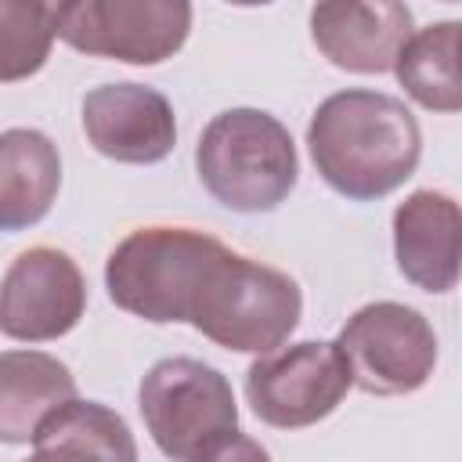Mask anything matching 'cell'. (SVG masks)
Returning <instances> with one entry per match:
<instances>
[{"label": "cell", "mask_w": 462, "mask_h": 462, "mask_svg": "<svg viewBox=\"0 0 462 462\" xmlns=\"http://www.w3.org/2000/svg\"><path fill=\"white\" fill-rule=\"evenodd\" d=\"M83 134L112 162L152 166L173 152L177 116L155 87L101 83L83 97Z\"/></svg>", "instance_id": "30bf717a"}, {"label": "cell", "mask_w": 462, "mask_h": 462, "mask_svg": "<svg viewBox=\"0 0 462 462\" xmlns=\"http://www.w3.org/2000/svg\"><path fill=\"white\" fill-rule=\"evenodd\" d=\"M300 314L303 292L292 274L224 245L191 300L188 325L224 350L271 354L292 336Z\"/></svg>", "instance_id": "7a4b0ae2"}, {"label": "cell", "mask_w": 462, "mask_h": 462, "mask_svg": "<svg viewBox=\"0 0 462 462\" xmlns=\"http://www.w3.org/2000/svg\"><path fill=\"white\" fill-rule=\"evenodd\" d=\"M350 386L354 383L336 343L321 339H303L260 354L245 372L249 408L274 430H303L328 419Z\"/></svg>", "instance_id": "ba28073f"}, {"label": "cell", "mask_w": 462, "mask_h": 462, "mask_svg": "<svg viewBox=\"0 0 462 462\" xmlns=\"http://www.w3.org/2000/svg\"><path fill=\"white\" fill-rule=\"evenodd\" d=\"M61 188L58 144L32 130L11 126L0 134V231H25L40 224Z\"/></svg>", "instance_id": "4fadbf2b"}, {"label": "cell", "mask_w": 462, "mask_h": 462, "mask_svg": "<svg viewBox=\"0 0 462 462\" xmlns=\"http://www.w3.org/2000/svg\"><path fill=\"white\" fill-rule=\"evenodd\" d=\"M202 188L227 209H278L300 177L292 134L263 108H227L213 116L195 148Z\"/></svg>", "instance_id": "3957f363"}, {"label": "cell", "mask_w": 462, "mask_h": 462, "mask_svg": "<svg viewBox=\"0 0 462 462\" xmlns=\"http://www.w3.org/2000/svg\"><path fill=\"white\" fill-rule=\"evenodd\" d=\"M76 397V375L43 350H0V444H32L40 422Z\"/></svg>", "instance_id": "5bb4252c"}, {"label": "cell", "mask_w": 462, "mask_h": 462, "mask_svg": "<svg viewBox=\"0 0 462 462\" xmlns=\"http://www.w3.org/2000/svg\"><path fill=\"white\" fill-rule=\"evenodd\" d=\"M458 22H433L415 29L401 47L393 72L411 101L430 112H458L462 108V79H458Z\"/></svg>", "instance_id": "2e32d148"}, {"label": "cell", "mask_w": 462, "mask_h": 462, "mask_svg": "<svg viewBox=\"0 0 462 462\" xmlns=\"http://www.w3.org/2000/svg\"><path fill=\"white\" fill-rule=\"evenodd\" d=\"M411 7L397 0H375V4H318L310 7V40L314 47L346 72L379 76L393 72V61L408 36Z\"/></svg>", "instance_id": "8fae6325"}, {"label": "cell", "mask_w": 462, "mask_h": 462, "mask_svg": "<svg viewBox=\"0 0 462 462\" xmlns=\"http://www.w3.org/2000/svg\"><path fill=\"white\" fill-rule=\"evenodd\" d=\"M58 36V4L0 0V83L36 76Z\"/></svg>", "instance_id": "e0dca14e"}, {"label": "cell", "mask_w": 462, "mask_h": 462, "mask_svg": "<svg viewBox=\"0 0 462 462\" xmlns=\"http://www.w3.org/2000/svg\"><path fill=\"white\" fill-rule=\"evenodd\" d=\"M458 202L444 191H411L393 209L397 271L422 292H451L458 282Z\"/></svg>", "instance_id": "7c38bea8"}, {"label": "cell", "mask_w": 462, "mask_h": 462, "mask_svg": "<svg viewBox=\"0 0 462 462\" xmlns=\"http://www.w3.org/2000/svg\"><path fill=\"white\" fill-rule=\"evenodd\" d=\"M191 32L184 0H72L58 4V36L90 58L126 65H159L173 58Z\"/></svg>", "instance_id": "52a82bcc"}, {"label": "cell", "mask_w": 462, "mask_h": 462, "mask_svg": "<svg viewBox=\"0 0 462 462\" xmlns=\"http://www.w3.org/2000/svg\"><path fill=\"white\" fill-rule=\"evenodd\" d=\"M224 253V242L173 224H152L130 231L105 260V289L112 303L152 325L188 321L191 300Z\"/></svg>", "instance_id": "277c9868"}, {"label": "cell", "mask_w": 462, "mask_h": 462, "mask_svg": "<svg viewBox=\"0 0 462 462\" xmlns=\"http://www.w3.org/2000/svg\"><path fill=\"white\" fill-rule=\"evenodd\" d=\"M191 462H271V455H267V448L260 440H253L245 433H231V437L217 440L209 451H202Z\"/></svg>", "instance_id": "ac0fdd59"}, {"label": "cell", "mask_w": 462, "mask_h": 462, "mask_svg": "<svg viewBox=\"0 0 462 462\" xmlns=\"http://www.w3.org/2000/svg\"><path fill=\"white\" fill-rule=\"evenodd\" d=\"M83 310L87 278L65 249L32 245L18 253L0 278V332L7 339H58L79 325Z\"/></svg>", "instance_id": "9c48e42d"}, {"label": "cell", "mask_w": 462, "mask_h": 462, "mask_svg": "<svg viewBox=\"0 0 462 462\" xmlns=\"http://www.w3.org/2000/svg\"><path fill=\"white\" fill-rule=\"evenodd\" d=\"M350 383L375 397L415 393L437 368V332L422 310L393 300L365 303L336 336Z\"/></svg>", "instance_id": "8992f818"}, {"label": "cell", "mask_w": 462, "mask_h": 462, "mask_svg": "<svg viewBox=\"0 0 462 462\" xmlns=\"http://www.w3.org/2000/svg\"><path fill=\"white\" fill-rule=\"evenodd\" d=\"M307 148L332 191L354 202H375L415 173L422 130L401 97L350 87L314 108Z\"/></svg>", "instance_id": "6da1fadb"}, {"label": "cell", "mask_w": 462, "mask_h": 462, "mask_svg": "<svg viewBox=\"0 0 462 462\" xmlns=\"http://www.w3.org/2000/svg\"><path fill=\"white\" fill-rule=\"evenodd\" d=\"M25 462H137V440L119 411L72 397L40 422Z\"/></svg>", "instance_id": "9a60e30c"}, {"label": "cell", "mask_w": 462, "mask_h": 462, "mask_svg": "<svg viewBox=\"0 0 462 462\" xmlns=\"http://www.w3.org/2000/svg\"><path fill=\"white\" fill-rule=\"evenodd\" d=\"M137 408L155 448L173 462H191L238 433V404L227 375L199 357L155 361L141 379Z\"/></svg>", "instance_id": "5b68a950"}]
</instances>
